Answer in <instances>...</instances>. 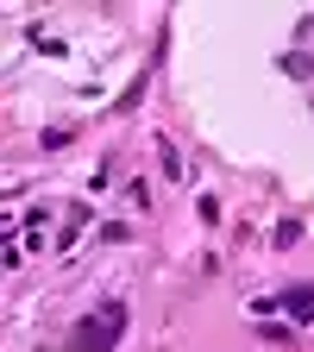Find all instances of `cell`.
Returning <instances> with one entry per match:
<instances>
[{
  "instance_id": "obj_3",
  "label": "cell",
  "mask_w": 314,
  "mask_h": 352,
  "mask_svg": "<svg viewBox=\"0 0 314 352\" xmlns=\"http://www.w3.org/2000/svg\"><path fill=\"white\" fill-rule=\"evenodd\" d=\"M157 157H164V176H170V183H183V157H176V145H157Z\"/></svg>"
},
{
  "instance_id": "obj_1",
  "label": "cell",
  "mask_w": 314,
  "mask_h": 352,
  "mask_svg": "<svg viewBox=\"0 0 314 352\" xmlns=\"http://www.w3.org/2000/svg\"><path fill=\"white\" fill-rule=\"evenodd\" d=\"M126 340V302H101L95 315H82L69 333V352H113Z\"/></svg>"
},
{
  "instance_id": "obj_2",
  "label": "cell",
  "mask_w": 314,
  "mask_h": 352,
  "mask_svg": "<svg viewBox=\"0 0 314 352\" xmlns=\"http://www.w3.org/2000/svg\"><path fill=\"white\" fill-rule=\"evenodd\" d=\"M271 308H289V315H314V283H295V289L271 296Z\"/></svg>"
},
{
  "instance_id": "obj_4",
  "label": "cell",
  "mask_w": 314,
  "mask_h": 352,
  "mask_svg": "<svg viewBox=\"0 0 314 352\" xmlns=\"http://www.w3.org/2000/svg\"><path fill=\"white\" fill-rule=\"evenodd\" d=\"M82 227H88V208L76 201V208H69V227H63V245H76V233H82Z\"/></svg>"
}]
</instances>
